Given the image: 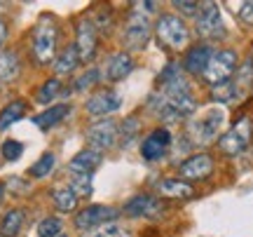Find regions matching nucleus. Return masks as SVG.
Listing matches in <instances>:
<instances>
[{
	"label": "nucleus",
	"mask_w": 253,
	"mask_h": 237,
	"mask_svg": "<svg viewBox=\"0 0 253 237\" xmlns=\"http://www.w3.org/2000/svg\"><path fill=\"white\" fill-rule=\"evenodd\" d=\"M173 7L181 9L185 17H192V14H197V9L202 7V5H199V2H181V0H176V2H173Z\"/></svg>",
	"instance_id": "c9c22d12"
},
{
	"label": "nucleus",
	"mask_w": 253,
	"mask_h": 237,
	"mask_svg": "<svg viewBox=\"0 0 253 237\" xmlns=\"http://www.w3.org/2000/svg\"><path fill=\"white\" fill-rule=\"evenodd\" d=\"M99 78H101L99 71H96V68H89L87 73L80 75V78L75 80V87H73V90H75V92H84V90H89L91 85H96V82H99Z\"/></svg>",
	"instance_id": "72a5a7b5"
},
{
	"label": "nucleus",
	"mask_w": 253,
	"mask_h": 237,
	"mask_svg": "<svg viewBox=\"0 0 253 237\" xmlns=\"http://www.w3.org/2000/svg\"><path fill=\"white\" fill-rule=\"evenodd\" d=\"M150 108L162 120H183L195 113V96L190 94L188 82L176 64H171L160 75V90L150 96Z\"/></svg>",
	"instance_id": "f257e3e1"
},
{
	"label": "nucleus",
	"mask_w": 253,
	"mask_h": 237,
	"mask_svg": "<svg viewBox=\"0 0 253 237\" xmlns=\"http://www.w3.org/2000/svg\"><path fill=\"white\" fill-rule=\"evenodd\" d=\"M99 164H101V153L87 148V150H80L78 155L73 157L68 167H71L73 174H87V176H91V172H94Z\"/></svg>",
	"instance_id": "a211bd4d"
},
{
	"label": "nucleus",
	"mask_w": 253,
	"mask_h": 237,
	"mask_svg": "<svg viewBox=\"0 0 253 237\" xmlns=\"http://www.w3.org/2000/svg\"><path fill=\"white\" fill-rule=\"evenodd\" d=\"M125 211L129 216H134V219H141V216L153 219V216H157L162 211V204L155 200L153 195H136L125 204Z\"/></svg>",
	"instance_id": "2eb2a0df"
},
{
	"label": "nucleus",
	"mask_w": 253,
	"mask_h": 237,
	"mask_svg": "<svg viewBox=\"0 0 253 237\" xmlns=\"http://www.w3.org/2000/svg\"><path fill=\"white\" fill-rule=\"evenodd\" d=\"M91 237H131V233L113 221V223H106V226L96 228V233H94Z\"/></svg>",
	"instance_id": "2f4dec72"
},
{
	"label": "nucleus",
	"mask_w": 253,
	"mask_h": 237,
	"mask_svg": "<svg viewBox=\"0 0 253 237\" xmlns=\"http://www.w3.org/2000/svg\"><path fill=\"white\" fill-rule=\"evenodd\" d=\"M155 31H157V40L164 47H169V49L188 47V40H190L188 26L176 14H162L157 19V24H155Z\"/></svg>",
	"instance_id": "7ed1b4c3"
},
{
	"label": "nucleus",
	"mask_w": 253,
	"mask_h": 237,
	"mask_svg": "<svg viewBox=\"0 0 253 237\" xmlns=\"http://www.w3.org/2000/svg\"><path fill=\"white\" fill-rule=\"evenodd\" d=\"M80 61H91L96 54V26L89 19H82L78 24V43H75Z\"/></svg>",
	"instance_id": "4468645a"
},
{
	"label": "nucleus",
	"mask_w": 253,
	"mask_h": 237,
	"mask_svg": "<svg viewBox=\"0 0 253 237\" xmlns=\"http://www.w3.org/2000/svg\"><path fill=\"white\" fill-rule=\"evenodd\" d=\"M118 216V211L113 207H106V204H89L87 209H82L78 216H75V226L80 230H91V228H101L106 223H113V219Z\"/></svg>",
	"instance_id": "9b49d317"
},
{
	"label": "nucleus",
	"mask_w": 253,
	"mask_h": 237,
	"mask_svg": "<svg viewBox=\"0 0 253 237\" xmlns=\"http://www.w3.org/2000/svg\"><path fill=\"white\" fill-rule=\"evenodd\" d=\"M157 190L162 192L164 197H173V200H185L192 197V186L181 179H164L157 183Z\"/></svg>",
	"instance_id": "aec40b11"
},
{
	"label": "nucleus",
	"mask_w": 253,
	"mask_h": 237,
	"mask_svg": "<svg viewBox=\"0 0 253 237\" xmlns=\"http://www.w3.org/2000/svg\"><path fill=\"white\" fill-rule=\"evenodd\" d=\"M235 85H237V90L242 92V96H244L246 92L253 90V61H251V59H249V61H246V64L239 68Z\"/></svg>",
	"instance_id": "bb28decb"
},
{
	"label": "nucleus",
	"mask_w": 253,
	"mask_h": 237,
	"mask_svg": "<svg viewBox=\"0 0 253 237\" xmlns=\"http://www.w3.org/2000/svg\"><path fill=\"white\" fill-rule=\"evenodd\" d=\"M78 66H80V56H78V49H75V47H66L61 54L56 56L54 71H56V75H68V73H73V71H75Z\"/></svg>",
	"instance_id": "412c9836"
},
{
	"label": "nucleus",
	"mask_w": 253,
	"mask_h": 237,
	"mask_svg": "<svg viewBox=\"0 0 253 237\" xmlns=\"http://www.w3.org/2000/svg\"><path fill=\"white\" fill-rule=\"evenodd\" d=\"M61 219L56 216H49V219H42L38 223V237H59L61 235Z\"/></svg>",
	"instance_id": "cd10ccee"
},
{
	"label": "nucleus",
	"mask_w": 253,
	"mask_h": 237,
	"mask_svg": "<svg viewBox=\"0 0 253 237\" xmlns=\"http://www.w3.org/2000/svg\"><path fill=\"white\" fill-rule=\"evenodd\" d=\"M71 190L75 192L78 197H87V195H91V176H87V174H73Z\"/></svg>",
	"instance_id": "c756f323"
},
{
	"label": "nucleus",
	"mask_w": 253,
	"mask_h": 237,
	"mask_svg": "<svg viewBox=\"0 0 253 237\" xmlns=\"http://www.w3.org/2000/svg\"><path fill=\"white\" fill-rule=\"evenodd\" d=\"M118 137H120V127L115 120H101V122H94L87 129V143L91 146V150H99V153L115 146Z\"/></svg>",
	"instance_id": "6e6552de"
},
{
	"label": "nucleus",
	"mask_w": 253,
	"mask_h": 237,
	"mask_svg": "<svg viewBox=\"0 0 253 237\" xmlns=\"http://www.w3.org/2000/svg\"><path fill=\"white\" fill-rule=\"evenodd\" d=\"M61 92V82L56 80V78H52V80H47L42 87H40V92H38V101L40 103H49L52 99H56V94Z\"/></svg>",
	"instance_id": "7c9ffc66"
},
{
	"label": "nucleus",
	"mask_w": 253,
	"mask_h": 237,
	"mask_svg": "<svg viewBox=\"0 0 253 237\" xmlns=\"http://www.w3.org/2000/svg\"><path fill=\"white\" fill-rule=\"evenodd\" d=\"M68 113H71V106H68V103H56V106H49L47 110H42L40 115H36L33 122H36V127H40V129H52L54 125H59Z\"/></svg>",
	"instance_id": "6ab92c4d"
},
{
	"label": "nucleus",
	"mask_w": 253,
	"mask_h": 237,
	"mask_svg": "<svg viewBox=\"0 0 253 237\" xmlns=\"http://www.w3.org/2000/svg\"><path fill=\"white\" fill-rule=\"evenodd\" d=\"M52 200L59 211H73L78 207V195L71 190V186H56L52 190Z\"/></svg>",
	"instance_id": "5701e85b"
},
{
	"label": "nucleus",
	"mask_w": 253,
	"mask_h": 237,
	"mask_svg": "<svg viewBox=\"0 0 253 237\" xmlns=\"http://www.w3.org/2000/svg\"><path fill=\"white\" fill-rule=\"evenodd\" d=\"M52 169H54V155H52V153H45V155L28 169V174H31L33 179H42V176H47Z\"/></svg>",
	"instance_id": "c85d7f7f"
},
{
	"label": "nucleus",
	"mask_w": 253,
	"mask_h": 237,
	"mask_svg": "<svg viewBox=\"0 0 253 237\" xmlns=\"http://www.w3.org/2000/svg\"><path fill=\"white\" fill-rule=\"evenodd\" d=\"M5 40H7V24H5V21H0V47H2Z\"/></svg>",
	"instance_id": "e433bc0d"
},
{
	"label": "nucleus",
	"mask_w": 253,
	"mask_h": 237,
	"mask_svg": "<svg viewBox=\"0 0 253 237\" xmlns=\"http://www.w3.org/2000/svg\"><path fill=\"white\" fill-rule=\"evenodd\" d=\"M235 71H237V52H232V49H218V52L211 54V59H209V64L202 75H204V80L209 85L218 87L223 82H230Z\"/></svg>",
	"instance_id": "20e7f679"
},
{
	"label": "nucleus",
	"mask_w": 253,
	"mask_h": 237,
	"mask_svg": "<svg viewBox=\"0 0 253 237\" xmlns=\"http://www.w3.org/2000/svg\"><path fill=\"white\" fill-rule=\"evenodd\" d=\"M0 153H2V157H5L7 162H14V160H19V157H21V153H24V146H21V141L7 139V141L2 143V148H0Z\"/></svg>",
	"instance_id": "473e14b6"
},
{
	"label": "nucleus",
	"mask_w": 253,
	"mask_h": 237,
	"mask_svg": "<svg viewBox=\"0 0 253 237\" xmlns=\"http://www.w3.org/2000/svg\"><path fill=\"white\" fill-rule=\"evenodd\" d=\"M24 223V211L21 209H12L2 216V223H0V235L2 237H14Z\"/></svg>",
	"instance_id": "393cba45"
},
{
	"label": "nucleus",
	"mask_w": 253,
	"mask_h": 237,
	"mask_svg": "<svg viewBox=\"0 0 253 237\" xmlns=\"http://www.w3.org/2000/svg\"><path fill=\"white\" fill-rule=\"evenodd\" d=\"M2 195H5V186H0V200H2Z\"/></svg>",
	"instance_id": "4c0bfd02"
},
{
	"label": "nucleus",
	"mask_w": 253,
	"mask_h": 237,
	"mask_svg": "<svg viewBox=\"0 0 253 237\" xmlns=\"http://www.w3.org/2000/svg\"><path fill=\"white\" fill-rule=\"evenodd\" d=\"M211 96H213V101H218V103H235V101L242 99V92L237 90L235 82H223V85L213 87Z\"/></svg>",
	"instance_id": "a878e982"
},
{
	"label": "nucleus",
	"mask_w": 253,
	"mask_h": 237,
	"mask_svg": "<svg viewBox=\"0 0 253 237\" xmlns=\"http://www.w3.org/2000/svg\"><path fill=\"white\" fill-rule=\"evenodd\" d=\"M197 36L207 38V40H213V38H223L225 31H223V17H220V7L216 2H207L199 7L197 14Z\"/></svg>",
	"instance_id": "0eeeda50"
},
{
	"label": "nucleus",
	"mask_w": 253,
	"mask_h": 237,
	"mask_svg": "<svg viewBox=\"0 0 253 237\" xmlns=\"http://www.w3.org/2000/svg\"><path fill=\"white\" fill-rule=\"evenodd\" d=\"M211 54H213V49H211L209 45L192 47V49H188V54H185V59H183V68H185L188 73H192V75L204 73V68H207Z\"/></svg>",
	"instance_id": "f3484780"
},
{
	"label": "nucleus",
	"mask_w": 253,
	"mask_h": 237,
	"mask_svg": "<svg viewBox=\"0 0 253 237\" xmlns=\"http://www.w3.org/2000/svg\"><path fill=\"white\" fill-rule=\"evenodd\" d=\"M56 26L52 24V19H40V24L33 31V54L40 64H49L56 54Z\"/></svg>",
	"instance_id": "39448f33"
},
{
	"label": "nucleus",
	"mask_w": 253,
	"mask_h": 237,
	"mask_svg": "<svg viewBox=\"0 0 253 237\" xmlns=\"http://www.w3.org/2000/svg\"><path fill=\"white\" fill-rule=\"evenodd\" d=\"M21 71L19 56L14 52H0V80H14Z\"/></svg>",
	"instance_id": "b1692460"
},
{
	"label": "nucleus",
	"mask_w": 253,
	"mask_h": 237,
	"mask_svg": "<svg viewBox=\"0 0 253 237\" xmlns=\"http://www.w3.org/2000/svg\"><path fill=\"white\" fill-rule=\"evenodd\" d=\"M251 137H253V125L249 118H239L227 129L225 134L220 137V150L227 153V155H239L244 153L249 143H251Z\"/></svg>",
	"instance_id": "423d86ee"
},
{
	"label": "nucleus",
	"mask_w": 253,
	"mask_h": 237,
	"mask_svg": "<svg viewBox=\"0 0 253 237\" xmlns=\"http://www.w3.org/2000/svg\"><path fill=\"white\" fill-rule=\"evenodd\" d=\"M225 120H227L225 110L218 108V106H211V108H207L190 125V132H192V137H195L197 143H211V141H216L218 134L223 132Z\"/></svg>",
	"instance_id": "f03ea898"
},
{
	"label": "nucleus",
	"mask_w": 253,
	"mask_h": 237,
	"mask_svg": "<svg viewBox=\"0 0 253 237\" xmlns=\"http://www.w3.org/2000/svg\"><path fill=\"white\" fill-rule=\"evenodd\" d=\"M24 115H26V103H24V101H12V103H7L5 108L0 110V132L12 127V125L19 122Z\"/></svg>",
	"instance_id": "4be33fe9"
},
{
	"label": "nucleus",
	"mask_w": 253,
	"mask_h": 237,
	"mask_svg": "<svg viewBox=\"0 0 253 237\" xmlns=\"http://www.w3.org/2000/svg\"><path fill=\"white\" fill-rule=\"evenodd\" d=\"M122 106V96L115 90H101L87 99V113L91 115H110Z\"/></svg>",
	"instance_id": "ddd939ff"
},
{
	"label": "nucleus",
	"mask_w": 253,
	"mask_h": 237,
	"mask_svg": "<svg viewBox=\"0 0 253 237\" xmlns=\"http://www.w3.org/2000/svg\"><path fill=\"white\" fill-rule=\"evenodd\" d=\"M211 172H213V160H211V155H207V153H197V155L188 157V160L178 167V174L183 176L185 183L207 179Z\"/></svg>",
	"instance_id": "f8f14e48"
},
{
	"label": "nucleus",
	"mask_w": 253,
	"mask_h": 237,
	"mask_svg": "<svg viewBox=\"0 0 253 237\" xmlns=\"http://www.w3.org/2000/svg\"><path fill=\"white\" fill-rule=\"evenodd\" d=\"M150 31H153L150 21H148L143 14L134 12V14L129 17V21H126V26H125L126 47H129V49H143V47L148 45V40H150Z\"/></svg>",
	"instance_id": "9d476101"
},
{
	"label": "nucleus",
	"mask_w": 253,
	"mask_h": 237,
	"mask_svg": "<svg viewBox=\"0 0 253 237\" xmlns=\"http://www.w3.org/2000/svg\"><path fill=\"white\" fill-rule=\"evenodd\" d=\"M169 146H171L169 129L157 127L141 141V155H143V160H148V162H157V160H162V157L167 155Z\"/></svg>",
	"instance_id": "1a4fd4ad"
},
{
	"label": "nucleus",
	"mask_w": 253,
	"mask_h": 237,
	"mask_svg": "<svg viewBox=\"0 0 253 237\" xmlns=\"http://www.w3.org/2000/svg\"><path fill=\"white\" fill-rule=\"evenodd\" d=\"M131 71H134V59L126 54V52H118V54H113L106 61V78L110 82L125 80Z\"/></svg>",
	"instance_id": "dca6fc26"
},
{
	"label": "nucleus",
	"mask_w": 253,
	"mask_h": 237,
	"mask_svg": "<svg viewBox=\"0 0 253 237\" xmlns=\"http://www.w3.org/2000/svg\"><path fill=\"white\" fill-rule=\"evenodd\" d=\"M59 237H66V235H59Z\"/></svg>",
	"instance_id": "58836bf2"
},
{
	"label": "nucleus",
	"mask_w": 253,
	"mask_h": 237,
	"mask_svg": "<svg viewBox=\"0 0 253 237\" xmlns=\"http://www.w3.org/2000/svg\"><path fill=\"white\" fill-rule=\"evenodd\" d=\"M239 19H242L244 24H249V26H253V0L239 5Z\"/></svg>",
	"instance_id": "f704fd0d"
}]
</instances>
